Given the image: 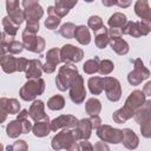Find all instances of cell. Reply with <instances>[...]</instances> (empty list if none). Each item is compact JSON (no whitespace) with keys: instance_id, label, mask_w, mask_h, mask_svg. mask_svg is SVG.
<instances>
[{"instance_id":"obj_3","label":"cell","mask_w":151,"mask_h":151,"mask_svg":"<svg viewBox=\"0 0 151 151\" xmlns=\"http://www.w3.org/2000/svg\"><path fill=\"white\" fill-rule=\"evenodd\" d=\"M70 87H71L70 97H71L72 101L76 103V104H80L84 100L86 92H85V88H84V85H83V78L78 74V72L73 76Z\"/></svg>"},{"instance_id":"obj_34","label":"cell","mask_w":151,"mask_h":151,"mask_svg":"<svg viewBox=\"0 0 151 151\" xmlns=\"http://www.w3.org/2000/svg\"><path fill=\"white\" fill-rule=\"evenodd\" d=\"M74 31H76V26L71 22H67V24L63 25L59 33L65 38H73L74 37Z\"/></svg>"},{"instance_id":"obj_12","label":"cell","mask_w":151,"mask_h":151,"mask_svg":"<svg viewBox=\"0 0 151 151\" xmlns=\"http://www.w3.org/2000/svg\"><path fill=\"white\" fill-rule=\"evenodd\" d=\"M78 130L77 131H73L74 133V137H76V140L77 139H85V138H88L90 137V131L92 129V124H91V120L90 119H81L78 124Z\"/></svg>"},{"instance_id":"obj_2","label":"cell","mask_w":151,"mask_h":151,"mask_svg":"<svg viewBox=\"0 0 151 151\" xmlns=\"http://www.w3.org/2000/svg\"><path fill=\"white\" fill-rule=\"evenodd\" d=\"M77 67L71 64V63H66L65 66H63L60 70H59V74L57 76V79H55V83H57V86L60 91H65L66 88L70 87L71 85V80L73 78V76L77 73Z\"/></svg>"},{"instance_id":"obj_26","label":"cell","mask_w":151,"mask_h":151,"mask_svg":"<svg viewBox=\"0 0 151 151\" xmlns=\"http://www.w3.org/2000/svg\"><path fill=\"white\" fill-rule=\"evenodd\" d=\"M123 131H124L123 142H124L125 146L129 147V149H134L138 145V138H137V136L133 133V131H131L129 129H125Z\"/></svg>"},{"instance_id":"obj_7","label":"cell","mask_w":151,"mask_h":151,"mask_svg":"<svg viewBox=\"0 0 151 151\" xmlns=\"http://www.w3.org/2000/svg\"><path fill=\"white\" fill-rule=\"evenodd\" d=\"M133 63H134V70L132 72H130L127 79H129L130 84L138 85L142 80H144L149 77V70H146L144 67V64L140 59H136Z\"/></svg>"},{"instance_id":"obj_31","label":"cell","mask_w":151,"mask_h":151,"mask_svg":"<svg viewBox=\"0 0 151 151\" xmlns=\"http://www.w3.org/2000/svg\"><path fill=\"white\" fill-rule=\"evenodd\" d=\"M84 71L88 74H92L97 71H99V58L96 57L94 59H91V60H87L84 65Z\"/></svg>"},{"instance_id":"obj_30","label":"cell","mask_w":151,"mask_h":151,"mask_svg":"<svg viewBox=\"0 0 151 151\" xmlns=\"http://www.w3.org/2000/svg\"><path fill=\"white\" fill-rule=\"evenodd\" d=\"M2 26H4V32H6L8 35H11V37L15 35L18 25H15L14 22H12L9 18L5 17V18L2 19Z\"/></svg>"},{"instance_id":"obj_16","label":"cell","mask_w":151,"mask_h":151,"mask_svg":"<svg viewBox=\"0 0 151 151\" xmlns=\"http://www.w3.org/2000/svg\"><path fill=\"white\" fill-rule=\"evenodd\" d=\"M29 116L33 120L38 122V120H41L44 118H46L47 116L44 113V103L41 100H35L32 105H31V109H29Z\"/></svg>"},{"instance_id":"obj_45","label":"cell","mask_w":151,"mask_h":151,"mask_svg":"<svg viewBox=\"0 0 151 151\" xmlns=\"http://www.w3.org/2000/svg\"><path fill=\"white\" fill-rule=\"evenodd\" d=\"M101 2L105 6H112V5H116L117 4V0H101Z\"/></svg>"},{"instance_id":"obj_13","label":"cell","mask_w":151,"mask_h":151,"mask_svg":"<svg viewBox=\"0 0 151 151\" xmlns=\"http://www.w3.org/2000/svg\"><path fill=\"white\" fill-rule=\"evenodd\" d=\"M42 72V65L40 63V60L33 59L29 60L27 70H26V77L27 79H33V78H40Z\"/></svg>"},{"instance_id":"obj_15","label":"cell","mask_w":151,"mask_h":151,"mask_svg":"<svg viewBox=\"0 0 151 151\" xmlns=\"http://www.w3.org/2000/svg\"><path fill=\"white\" fill-rule=\"evenodd\" d=\"M7 104H5V100L1 99V110H2V118L1 120H5V117L7 113H18L19 109H20V104L18 103L17 99H6Z\"/></svg>"},{"instance_id":"obj_22","label":"cell","mask_w":151,"mask_h":151,"mask_svg":"<svg viewBox=\"0 0 151 151\" xmlns=\"http://www.w3.org/2000/svg\"><path fill=\"white\" fill-rule=\"evenodd\" d=\"M109 39H110L109 32L105 26L96 32V45L99 48H105V46L109 44Z\"/></svg>"},{"instance_id":"obj_10","label":"cell","mask_w":151,"mask_h":151,"mask_svg":"<svg viewBox=\"0 0 151 151\" xmlns=\"http://www.w3.org/2000/svg\"><path fill=\"white\" fill-rule=\"evenodd\" d=\"M73 140H76V137H74L73 131L64 130L63 132H60L59 134H57V136L52 139V146H53V149L68 147V145H67L66 143H67V142H73Z\"/></svg>"},{"instance_id":"obj_40","label":"cell","mask_w":151,"mask_h":151,"mask_svg":"<svg viewBox=\"0 0 151 151\" xmlns=\"http://www.w3.org/2000/svg\"><path fill=\"white\" fill-rule=\"evenodd\" d=\"M142 133L144 137H151V122H144L140 126Z\"/></svg>"},{"instance_id":"obj_46","label":"cell","mask_w":151,"mask_h":151,"mask_svg":"<svg viewBox=\"0 0 151 151\" xmlns=\"http://www.w3.org/2000/svg\"><path fill=\"white\" fill-rule=\"evenodd\" d=\"M84 1H86V2H91V1H93V0H84Z\"/></svg>"},{"instance_id":"obj_1","label":"cell","mask_w":151,"mask_h":151,"mask_svg":"<svg viewBox=\"0 0 151 151\" xmlns=\"http://www.w3.org/2000/svg\"><path fill=\"white\" fill-rule=\"evenodd\" d=\"M44 87H45V83L42 79H40V78L28 79V81L20 90V97L24 100H32L38 94L42 93Z\"/></svg>"},{"instance_id":"obj_19","label":"cell","mask_w":151,"mask_h":151,"mask_svg":"<svg viewBox=\"0 0 151 151\" xmlns=\"http://www.w3.org/2000/svg\"><path fill=\"white\" fill-rule=\"evenodd\" d=\"M74 38H76L81 45H87V44L91 41V37H90L88 29H87V27H85V26H78V27H76Z\"/></svg>"},{"instance_id":"obj_21","label":"cell","mask_w":151,"mask_h":151,"mask_svg":"<svg viewBox=\"0 0 151 151\" xmlns=\"http://www.w3.org/2000/svg\"><path fill=\"white\" fill-rule=\"evenodd\" d=\"M20 133H24V125L22 122L17 119V120H12L8 126H7V134L8 137L15 138L17 136H19Z\"/></svg>"},{"instance_id":"obj_8","label":"cell","mask_w":151,"mask_h":151,"mask_svg":"<svg viewBox=\"0 0 151 151\" xmlns=\"http://www.w3.org/2000/svg\"><path fill=\"white\" fill-rule=\"evenodd\" d=\"M60 57L64 63H77L83 58V50L72 45H65L60 50Z\"/></svg>"},{"instance_id":"obj_38","label":"cell","mask_w":151,"mask_h":151,"mask_svg":"<svg viewBox=\"0 0 151 151\" xmlns=\"http://www.w3.org/2000/svg\"><path fill=\"white\" fill-rule=\"evenodd\" d=\"M38 29H39V22H38V20H27L26 31H28L31 33H35Z\"/></svg>"},{"instance_id":"obj_29","label":"cell","mask_w":151,"mask_h":151,"mask_svg":"<svg viewBox=\"0 0 151 151\" xmlns=\"http://www.w3.org/2000/svg\"><path fill=\"white\" fill-rule=\"evenodd\" d=\"M100 101L98 99H94V98H91L87 100L86 103V111L88 114L91 116H94V114H98L99 111H100Z\"/></svg>"},{"instance_id":"obj_33","label":"cell","mask_w":151,"mask_h":151,"mask_svg":"<svg viewBox=\"0 0 151 151\" xmlns=\"http://www.w3.org/2000/svg\"><path fill=\"white\" fill-rule=\"evenodd\" d=\"M59 53H60V50H57V48L50 50L48 53H47V55H46V60H47L46 63H50V64L57 66V64L61 60V58H59V57H60Z\"/></svg>"},{"instance_id":"obj_5","label":"cell","mask_w":151,"mask_h":151,"mask_svg":"<svg viewBox=\"0 0 151 151\" xmlns=\"http://www.w3.org/2000/svg\"><path fill=\"white\" fill-rule=\"evenodd\" d=\"M97 134L103 140L109 142V143H119V142H123V138H124V131L117 130V129H112V127H110L107 125L100 126L98 129Z\"/></svg>"},{"instance_id":"obj_28","label":"cell","mask_w":151,"mask_h":151,"mask_svg":"<svg viewBox=\"0 0 151 151\" xmlns=\"http://www.w3.org/2000/svg\"><path fill=\"white\" fill-rule=\"evenodd\" d=\"M47 12H48V14H50V18L45 21V26H46L47 28H50V29H54V28L59 25V22H60V17L55 14L54 7H48Z\"/></svg>"},{"instance_id":"obj_36","label":"cell","mask_w":151,"mask_h":151,"mask_svg":"<svg viewBox=\"0 0 151 151\" xmlns=\"http://www.w3.org/2000/svg\"><path fill=\"white\" fill-rule=\"evenodd\" d=\"M22 44L21 42H19V41H15V40H11L9 42H8V45H7V51L8 52H11V53H20L21 51H22ZM5 48H2V51H4Z\"/></svg>"},{"instance_id":"obj_23","label":"cell","mask_w":151,"mask_h":151,"mask_svg":"<svg viewBox=\"0 0 151 151\" xmlns=\"http://www.w3.org/2000/svg\"><path fill=\"white\" fill-rule=\"evenodd\" d=\"M24 13H25V18L27 20H39V18H41L44 12H42V8L37 4L31 7H27Z\"/></svg>"},{"instance_id":"obj_41","label":"cell","mask_w":151,"mask_h":151,"mask_svg":"<svg viewBox=\"0 0 151 151\" xmlns=\"http://www.w3.org/2000/svg\"><path fill=\"white\" fill-rule=\"evenodd\" d=\"M6 7H7L8 13L18 9L19 8V0H7L6 1Z\"/></svg>"},{"instance_id":"obj_37","label":"cell","mask_w":151,"mask_h":151,"mask_svg":"<svg viewBox=\"0 0 151 151\" xmlns=\"http://www.w3.org/2000/svg\"><path fill=\"white\" fill-rule=\"evenodd\" d=\"M113 68H114V65L110 60H103L99 64V72L101 74H109Z\"/></svg>"},{"instance_id":"obj_14","label":"cell","mask_w":151,"mask_h":151,"mask_svg":"<svg viewBox=\"0 0 151 151\" xmlns=\"http://www.w3.org/2000/svg\"><path fill=\"white\" fill-rule=\"evenodd\" d=\"M77 4V0H55V14L59 15L60 18L66 15L70 11V8H72L74 5Z\"/></svg>"},{"instance_id":"obj_47","label":"cell","mask_w":151,"mask_h":151,"mask_svg":"<svg viewBox=\"0 0 151 151\" xmlns=\"http://www.w3.org/2000/svg\"><path fill=\"white\" fill-rule=\"evenodd\" d=\"M149 20H151V12H150V17H149Z\"/></svg>"},{"instance_id":"obj_42","label":"cell","mask_w":151,"mask_h":151,"mask_svg":"<svg viewBox=\"0 0 151 151\" xmlns=\"http://www.w3.org/2000/svg\"><path fill=\"white\" fill-rule=\"evenodd\" d=\"M90 120H91L92 127L97 129V127H99V126H100V118L98 117V114H94V116H92V118H91Z\"/></svg>"},{"instance_id":"obj_32","label":"cell","mask_w":151,"mask_h":151,"mask_svg":"<svg viewBox=\"0 0 151 151\" xmlns=\"http://www.w3.org/2000/svg\"><path fill=\"white\" fill-rule=\"evenodd\" d=\"M64 104H65V100L61 96H54L48 100L47 106L51 110H60L64 107Z\"/></svg>"},{"instance_id":"obj_11","label":"cell","mask_w":151,"mask_h":151,"mask_svg":"<svg viewBox=\"0 0 151 151\" xmlns=\"http://www.w3.org/2000/svg\"><path fill=\"white\" fill-rule=\"evenodd\" d=\"M78 124L76 117L73 116H60L58 118H55L54 120H52L51 123V130L55 131L57 129H60V127H68V126H76Z\"/></svg>"},{"instance_id":"obj_17","label":"cell","mask_w":151,"mask_h":151,"mask_svg":"<svg viewBox=\"0 0 151 151\" xmlns=\"http://www.w3.org/2000/svg\"><path fill=\"white\" fill-rule=\"evenodd\" d=\"M51 130V123H48V117L44 118L42 120H38L37 124L33 126V132L37 137H44L48 134Z\"/></svg>"},{"instance_id":"obj_39","label":"cell","mask_w":151,"mask_h":151,"mask_svg":"<svg viewBox=\"0 0 151 151\" xmlns=\"http://www.w3.org/2000/svg\"><path fill=\"white\" fill-rule=\"evenodd\" d=\"M28 63L29 60L25 59V58H19L17 59V71H26L27 70V66H28Z\"/></svg>"},{"instance_id":"obj_6","label":"cell","mask_w":151,"mask_h":151,"mask_svg":"<svg viewBox=\"0 0 151 151\" xmlns=\"http://www.w3.org/2000/svg\"><path fill=\"white\" fill-rule=\"evenodd\" d=\"M104 90L106 92V97L112 100L117 101L120 98V84L116 78L112 77H105L104 78Z\"/></svg>"},{"instance_id":"obj_20","label":"cell","mask_w":151,"mask_h":151,"mask_svg":"<svg viewBox=\"0 0 151 151\" xmlns=\"http://www.w3.org/2000/svg\"><path fill=\"white\" fill-rule=\"evenodd\" d=\"M1 65H2V70L7 73H12L17 71V59L12 54H8V55L2 54Z\"/></svg>"},{"instance_id":"obj_43","label":"cell","mask_w":151,"mask_h":151,"mask_svg":"<svg viewBox=\"0 0 151 151\" xmlns=\"http://www.w3.org/2000/svg\"><path fill=\"white\" fill-rule=\"evenodd\" d=\"M130 4H131V0H117V5L119 7H123V8L129 7Z\"/></svg>"},{"instance_id":"obj_18","label":"cell","mask_w":151,"mask_h":151,"mask_svg":"<svg viewBox=\"0 0 151 151\" xmlns=\"http://www.w3.org/2000/svg\"><path fill=\"white\" fill-rule=\"evenodd\" d=\"M134 11H136V14H137L139 18H142L143 20H149L151 9L149 8L146 0H138V1L136 2Z\"/></svg>"},{"instance_id":"obj_27","label":"cell","mask_w":151,"mask_h":151,"mask_svg":"<svg viewBox=\"0 0 151 151\" xmlns=\"http://www.w3.org/2000/svg\"><path fill=\"white\" fill-rule=\"evenodd\" d=\"M126 24V17L122 13H114L109 19V25L111 28H122Z\"/></svg>"},{"instance_id":"obj_4","label":"cell","mask_w":151,"mask_h":151,"mask_svg":"<svg viewBox=\"0 0 151 151\" xmlns=\"http://www.w3.org/2000/svg\"><path fill=\"white\" fill-rule=\"evenodd\" d=\"M35 33H31L28 31H24L22 33V40H24V47L27 48L28 51L40 53L42 52L45 47V41L41 39V37H35Z\"/></svg>"},{"instance_id":"obj_9","label":"cell","mask_w":151,"mask_h":151,"mask_svg":"<svg viewBox=\"0 0 151 151\" xmlns=\"http://www.w3.org/2000/svg\"><path fill=\"white\" fill-rule=\"evenodd\" d=\"M144 101H145V93L142 91H133L126 99L124 109L132 116L134 113V110L142 106Z\"/></svg>"},{"instance_id":"obj_44","label":"cell","mask_w":151,"mask_h":151,"mask_svg":"<svg viewBox=\"0 0 151 151\" xmlns=\"http://www.w3.org/2000/svg\"><path fill=\"white\" fill-rule=\"evenodd\" d=\"M37 4H38V0H22V5L25 8L31 7L33 5H37Z\"/></svg>"},{"instance_id":"obj_25","label":"cell","mask_w":151,"mask_h":151,"mask_svg":"<svg viewBox=\"0 0 151 151\" xmlns=\"http://www.w3.org/2000/svg\"><path fill=\"white\" fill-rule=\"evenodd\" d=\"M88 87H90V91L93 94H99L104 90V78H100V77L90 78Z\"/></svg>"},{"instance_id":"obj_24","label":"cell","mask_w":151,"mask_h":151,"mask_svg":"<svg viewBox=\"0 0 151 151\" xmlns=\"http://www.w3.org/2000/svg\"><path fill=\"white\" fill-rule=\"evenodd\" d=\"M111 47L118 54H126L129 52V45L126 44L125 40H123L120 38L111 39Z\"/></svg>"},{"instance_id":"obj_35","label":"cell","mask_w":151,"mask_h":151,"mask_svg":"<svg viewBox=\"0 0 151 151\" xmlns=\"http://www.w3.org/2000/svg\"><path fill=\"white\" fill-rule=\"evenodd\" d=\"M88 26H90L94 32H97V31H99L100 28L104 27L103 20H101L100 17H98V15H92V17L88 19Z\"/></svg>"}]
</instances>
